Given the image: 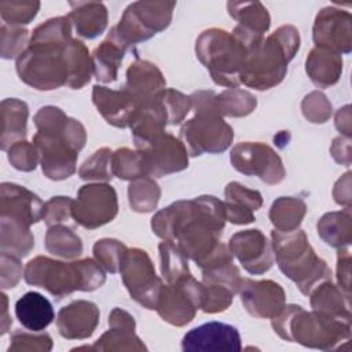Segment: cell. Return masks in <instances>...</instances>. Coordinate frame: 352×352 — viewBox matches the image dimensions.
<instances>
[{
    "mask_svg": "<svg viewBox=\"0 0 352 352\" xmlns=\"http://www.w3.org/2000/svg\"><path fill=\"white\" fill-rule=\"evenodd\" d=\"M109 323H111L113 329L98 340L94 349H146V346L140 344V340L135 337L133 318H131L126 312L116 309Z\"/></svg>",
    "mask_w": 352,
    "mask_h": 352,
    "instance_id": "obj_17",
    "label": "cell"
},
{
    "mask_svg": "<svg viewBox=\"0 0 352 352\" xmlns=\"http://www.w3.org/2000/svg\"><path fill=\"white\" fill-rule=\"evenodd\" d=\"M231 250L252 274H261L272 265V256L265 236L258 230L235 234L230 241Z\"/></svg>",
    "mask_w": 352,
    "mask_h": 352,
    "instance_id": "obj_12",
    "label": "cell"
},
{
    "mask_svg": "<svg viewBox=\"0 0 352 352\" xmlns=\"http://www.w3.org/2000/svg\"><path fill=\"white\" fill-rule=\"evenodd\" d=\"M282 316H274L275 331L287 341L305 346L329 349L341 338L349 337V319L336 318L324 312L307 314L300 305L285 307Z\"/></svg>",
    "mask_w": 352,
    "mask_h": 352,
    "instance_id": "obj_1",
    "label": "cell"
},
{
    "mask_svg": "<svg viewBox=\"0 0 352 352\" xmlns=\"http://www.w3.org/2000/svg\"><path fill=\"white\" fill-rule=\"evenodd\" d=\"M305 212V205L302 201L298 199H292L289 198H280L278 199L271 209V220L274 226L283 231H293L301 221V217L304 216Z\"/></svg>",
    "mask_w": 352,
    "mask_h": 352,
    "instance_id": "obj_19",
    "label": "cell"
},
{
    "mask_svg": "<svg viewBox=\"0 0 352 352\" xmlns=\"http://www.w3.org/2000/svg\"><path fill=\"white\" fill-rule=\"evenodd\" d=\"M113 168L120 179H133L139 177L142 173H148L144 155L142 153H132L126 148L116 153Z\"/></svg>",
    "mask_w": 352,
    "mask_h": 352,
    "instance_id": "obj_23",
    "label": "cell"
},
{
    "mask_svg": "<svg viewBox=\"0 0 352 352\" xmlns=\"http://www.w3.org/2000/svg\"><path fill=\"white\" fill-rule=\"evenodd\" d=\"M120 271L131 296L148 309L157 308L161 283L146 252L139 249L126 252L122 256Z\"/></svg>",
    "mask_w": 352,
    "mask_h": 352,
    "instance_id": "obj_5",
    "label": "cell"
},
{
    "mask_svg": "<svg viewBox=\"0 0 352 352\" xmlns=\"http://www.w3.org/2000/svg\"><path fill=\"white\" fill-rule=\"evenodd\" d=\"M226 96H228L227 100L223 102V113L228 116H246L249 114L254 106H256V99L243 91H232V92H226Z\"/></svg>",
    "mask_w": 352,
    "mask_h": 352,
    "instance_id": "obj_26",
    "label": "cell"
},
{
    "mask_svg": "<svg viewBox=\"0 0 352 352\" xmlns=\"http://www.w3.org/2000/svg\"><path fill=\"white\" fill-rule=\"evenodd\" d=\"M226 197L228 204L224 208V210H226V217L230 219V221L242 224V223H250L254 220V216L252 214V212L245 210L242 208L245 205H248L252 210H256L257 208H260L261 197L257 191H250L238 183H231L227 186Z\"/></svg>",
    "mask_w": 352,
    "mask_h": 352,
    "instance_id": "obj_18",
    "label": "cell"
},
{
    "mask_svg": "<svg viewBox=\"0 0 352 352\" xmlns=\"http://www.w3.org/2000/svg\"><path fill=\"white\" fill-rule=\"evenodd\" d=\"M47 249L54 254L73 257L80 254L81 242L80 238L73 235L67 228L55 227L47 234Z\"/></svg>",
    "mask_w": 352,
    "mask_h": 352,
    "instance_id": "obj_22",
    "label": "cell"
},
{
    "mask_svg": "<svg viewBox=\"0 0 352 352\" xmlns=\"http://www.w3.org/2000/svg\"><path fill=\"white\" fill-rule=\"evenodd\" d=\"M7 102H8L10 109H7V106L3 103V116L10 117L12 121L4 120V126H7L8 124H10V126L3 129L1 140H4L8 133H11V138H10V144H11V142H14L15 139H18L21 136L23 138V135H25L28 109L23 102H19L15 99H10Z\"/></svg>",
    "mask_w": 352,
    "mask_h": 352,
    "instance_id": "obj_24",
    "label": "cell"
},
{
    "mask_svg": "<svg viewBox=\"0 0 352 352\" xmlns=\"http://www.w3.org/2000/svg\"><path fill=\"white\" fill-rule=\"evenodd\" d=\"M231 161L239 172L258 175L267 183H278L285 175L279 157L270 147L258 143L238 144L232 150Z\"/></svg>",
    "mask_w": 352,
    "mask_h": 352,
    "instance_id": "obj_8",
    "label": "cell"
},
{
    "mask_svg": "<svg viewBox=\"0 0 352 352\" xmlns=\"http://www.w3.org/2000/svg\"><path fill=\"white\" fill-rule=\"evenodd\" d=\"M99 319V311L95 304L87 301H76L60 309L58 316L59 333L66 338L89 337Z\"/></svg>",
    "mask_w": 352,
    "mask_h": 352,
    "instance_id": "obj_14",
    "label": "cell"
},
{
    "mask_svg": "<svg viewBox=\"0 0 352 352\" xmlns=\"http://www.w3.org/2000/svg\"><path fill=\"white\" fill-rule=\"evenodd\" d=\"M308 63H314V65H320V67H311L307 69V72L311 76V80L320 87H327L331 85L337 81L340 70L338 67H327L329 65H334V63H340V58H337L334 54H326L322 52L319 50H314L311 52V56L307 59Z\"/></svg>",
    "mask_w": 352,
    "mask_h": 352,
    "instance_id": "obj_21",
    "label": "cell"
},
{
    "mask_svg": "<svg viewBox=\"0 0 352 352\" xmlns=\"http://www.w3.org/2000/svg\"><path fill=\"white\" fill-rule=\"evenodd\" d=\"M94 102L104 116L109 124L116 126H125L131 124L139 103L126 91L116 92L104 87H94Z\"/></svg>",
    "mask_w": 352,
    "mask_h": 352,
    "instance_id": "obj_15",
    "label": "cell"
},
{
    "mask_svg": "<svg viewBox=\"0 0 352 352\" xmlns=\"http://www.w3.org/2000/svg\"><path fill=\"white\" fill-rule=\"evenodd\" d=\"M272 238L279 268L298 285L304 294L311 293L316 280L329 278L330 271L326 263L315 256L302 231H287L286 235L274 231Z\"/></svg>",
    "mask_w": 352,
    "mask_h": 352,
    "instance_id": "obj_3",
    "label": "cell"
},
{
    "mask_svg": "<svg viewBox=\"0 0 352 352\" xmlns=\"http://www.w3.org/2000/svg\"><path fill=\"white\" fill-rule=\"evenodd\" d=\"M32 43L37 44H32L25 54H21L16 63L21 78L37 89H54L67 82V65L66 60L63 62L59 56L63 54L62 50L55 55L51 54L59 48L60 44H50L48 41Z\"/></svg>",
    "mask_w": 352,
    "mask_h": 352,
    "instance_id": "obj_4",
    "label": "cell"
},
{
    "mask_svg": "<svg viewBox=\"0 0 352 352\" xmlns=\"http://www.w3.org/2000/svg\"><path fill=\"white\" fill-rule=\"evenodd\" d=\"M183 351H239L238 330L226 323L209 322L188 331L182 341Z\"/></svg>",
    "mask_w": 352,
    "mask_h": 352,
    "instance_id": "obj_10",
    "label": "cell"
},
{
    "mask_svg": "<svg viewBox=\"0 0 352 352\" xmlns=\"http://www.w3.org/2000/svg\"><path fill=\"white\" fill-rule=\"evenodd\" d=\"M70 55L66 60L67 70H69V81L67 84L73 88L82 87L91 76V63L85 47L80 41H72L69 45Z\"/></svg>",
    "mask_w": 352,
    "mask_h": 352,
    "instance_id": "obj_20",
    "label": "cell"
},
{
    "mask_svg": "<svg viewBox=\"0 0 352 352\" xmlns=\"http://www.w3.org/2000/svg\"><path fill=\"white\" fill-rule=\"evenodd\" d=\"M74 219L87 228H95L110 221L117 213L116 191L107 184L82 186L72 208Z\"/></svg>",
    "mask_w": 352,
    "mask_h": 352,
    "instance_id": "obj_7",
    "label": "cell"
},
{
    "mask_svg": "<svg viewBox=\"0 0 352 352\" xmlns=\"http://www.w3.org/2000/svg\"><path fill=\"white\" fill-rule=\"evenodd\" d=\"M160 197V190L157 184L151 180L136 182L129 187V201L138 212H148L155 208Z\"/></svg>",
    "mask_w": 352,
    "mask_h": 352,
    "instance_id": "obj_25",
    "label": "cell"
},
{
    "mask_svg": "<svg viewBox=\"0 0 352 352\" xmlns=\"http://www.w3.org/2000/svg\"><path fill=\"white\" fill-rule=\"evenodd\" d=\"M15 314L21 324L32 331L44 330L54 320L51 302L37 292H28L15 304Z\"/></svg>",
    "mask_w": 352,
    "mask_h": 352,
    "instance_id": "obj_16",
    "label": "cell"
},
{
    "mask_svg": "<svg viewBox=\"0 0 352 352\" xmlns=\"http://www.w3.org/2000/svg\"><path fill=\"white\" fill-rule=\"evenodd\" d=\"M248 285H243L241 280V298L253 316L257 318H268L276 316L285 308V293L278 283L271 280L263 282H252L245 279Z\"/></svg>",
    "mask_w": 352,
    "mask_h": 352,
    "instance_id": "obj_11",
    "label": "cell"
},
{
    "mask_svg": "<svg viewBox=\"0 0 352 352\" xmlns=\"http://www.w3.org/2000/svg\"><path fill=\"white\" fill-rule=\"evenodd\" d=\"M11 341L8 351H50L52 348L51 338L47 334L33 337L26 333H15Z\"/></svg>",
    "mask_w": 352,
    "mask_h": 352,
    "instance_id": "obj_27",
    "label": "cell"
},
{
    "mask_svg": "<svg viewBox=\"0 0 352 352\" xmlns=\"http://www.w3.org/2000/svg\"><path fill=\"white\" fill-rule=\"evenodd\" d=\"M182 136L186 139L192 155L202 151L217 153L228 147L232 140V129L217 116L214 110L199 111V116L190 120L182 128Z\"/></svg>",
    "mask_w": 352,
    "mask_h": 352,
    "instance_id": "obj_6",
    "label": "cell"
},
{
    "mask_svg": "<svg viewBox=\"0 0 352 352\" xmlns=\"http://www.w3.org/2000/svg\"><path fill=\"white\" fill-rule=\"evenodd\" d=\"M1 217L19 220L29 226L44 217V206L34 194L23 187L3 183Z\"/></svg>",
    "mask_w": 352,
    "mask_h": 352,
    "instance_id": "obj_13",
    "label": "cell"
},
{
    "mask_svg": "<svg viewBox=\"0 0 352 352\" xmlns=\"http://www.w3.org/2000/svg\"><path fill=\"white\" fill-rule=\"evenodd\" d=\"M25 279L30 285L47 289L51 294L62 296L73 290H94L99 287L104 275L92 260L78 263H59L45 257H37L28 263Z\"/></svg>",
    "mask_w": 352,
    "mask_h": 352,
    "instance_id": "obj_2",
    "label": "cell"
},
{
    "mask_svg": "<svg viewBox=\"0 0 352 352\" xmlns=\"http://www.w3.org/2000/svg\"><path fill=\"white\" fill-rule=\"evenodd\" d=\"M140 148L151 175L161 176L187 166V157L182 143L170 135H162L161 132Z\"/></svg>",
    "mask_w": 352,
    "mask_h": 352,
    "instance_id": "obj_9",
    "label": "cell"
}]
</instances>
